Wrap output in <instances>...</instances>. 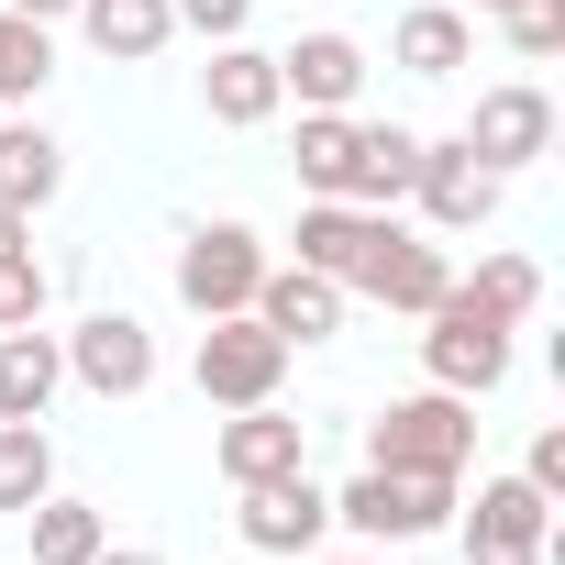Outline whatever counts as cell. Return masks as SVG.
Here are the masks:
<instances>
[{"label":"cell","instance_id":"obj_1","mask_svg":"<svg viewBox=\"0 0 565 565\" xmlns=\"http://www.w3.org/2000/svg\"><path fill=\"white\" fill-rule=\"evenodd\" d=\"M366 466H388V477H466L477 466V399H455V388L388 399L366 422Z\"/></svg>","mask_w":565,"mask_h":565},{"label":"cell","instance_id":"obj_2","mask_svg":"<svg viewBox=\"0 0 565 565\" xmlns=\"http://www.w3.org/2000/svg\"><path fill=\"white\" fill-rule=\"evenodd\" d=\"M189 377H200L211 411H255V399H277V377H289V344H277L255 311H222V322H200Z\"/></svg>","mask_w":565,"mask_h":565},{"label":"cell","instance_id":"obj_3","mask_svg":"<svg viewBox=\"0 0 565 565\" xmlns=\"http://www.w3.org/2000/svg\"><path fill=\"white\" fill-rule=\"evenodd\" d=\"M333 521L355 532V543H422V532H444L455 521V477H388V466H366L355 488H333Z\"/></svg>","mask_w":565,"mask_h":565},{"label":"cell","instance_id":"obj_4","mask_svg":"<svg viewBox=\"0 0 565 565\" xmlns=\"http://www.w3.org/2000/svg\"><path fill=\"white\" fill-rule=\"evenodd\" d=\"M344 289H366L377 311H411V322H422V311L455 289V266H444V244H422L399 211H377V233H366V255H355Z\"/></svg>","mask_w":565,"mask_h":565},{"label":"cell","instance_id":"obj_5","mask_svg":"<svg viewBox=\"0 0 565 565\" xmlns=\"http://www.w3.org/2000/svg\"><path fill=\"white\" fill-rule=\"evenodd\" d=\"M422 322H433V333H422V377H433V388H455V399H488V388L510 377V322L466 311L455 289H444Z\"/></svg>","mask_w":565,"mask_h":565},{"label":"cell","instance_id":"obj_6","mask_svg":"<svg viewBox=\"0 0 565 565\" xmlns=\"http://www.w3.org/2000/svg\"><path fill=\"white\" fill-rule=\"evenodd\" d=\"M499 167H477L466 156V134H422V156H411V200H422V222L433 233H477V222H499Z\"/></svg>","mask_w":565,"mask_h":565},{"label":"cell","instance_id":"obj_7","mask_svg":"<svg viewBox=\"0 0 565 565\" xmlns=\"http://www.w3.org/2000/svg\"><path fill=\"white\" fill-rule=\"evenodd\" d=\"M554 554V499L532 477H477L466 510V565H543Z\"/></svg>","mask_w":565,"mask_h":565},{"label":"cell","instance_id":"obj_8","mask_svg":"<svg viewBox=\"0 0 565 565\" xmlns=\"http://www.w3.org/2000/svg\"><path fill=\"white\" fill-rule=\"evenodd\" d=\"M255 277H266V244H255L244 222H200V233L178 244V300H189L200 322L255 311Z\"/></svg>","mask_w":565,"mask_h":565},{"label":"cell","instance_id":"obj_9","mask_svg":"<svg viewBox=\"0 0 565 565\" xmlns=\"http://www.w3.org/2000/svg\"><path fill=\"white\" fill-rule=\"evenodd\" d=\"M466 156H477V167H499V178H521L532 156H554V100H543L532 78L477 89V111H466Z\"/></svg>","mask_w":565,"mask_h":565},{"label":"cell","instance_id":"obj_10","mask_svg":"<svg viewBox=\"0 0 565 565\" xmlns=\"http://www.w3.org/2000/svg\"><path fill=\"white\" fill-rule=\"evenodd\" d=\"M67 377H78L89 399H145V388H156V333H145L134 311H89V322L67 333Z\"/></svg>","mask_w":565,"mask_h":565},{"label":"cell","instance_id":"obj_11","mask_svg":"<svg viewBox=\"0 0 565 565\" xmlns=\"http://www.w3.org/2000/svg\"><path fill=\"white\" fill-rule=\"evenodd\" d=\"M233 532H244L255 554H322V532H333V488H311V466H289V477L244 488Z\"/></svg>","mask_w":565,"mask_h":565},{"label":"cell","instance_id":"obj_12","mask_svg":"<svg viewBox=\"0 0 565 565\" xmlns=\"http://www.w3.org/2000/svg\"><path fill=\"white\" fill-rule=\"evenodd\" d=\"M211 466L233 477V488H266V477H289V466H311V433L277 411V399H255V411H233L222 433H211Z\"/></svg>","mask_w":565,"mask_h":565},{"label":"cell","instance_id":"obj_13","mask_svg":"<svg viewBox=\"0 0 565 565\" xmlns=\"http://www.w3.org/2000/svg\"><path fill=\"white\" fill-rule=\"evenodd\" d=\"M255 322L277 333V344H333L344 333V289H333V277H311V266H266L255 277Z\"/></svg>","mask_w":565,"mask_h":565},{"label":"cell","instance_id":"obj_14","mask_svg":"<svg viewBox=\"0 0 565 565\" xmlns=\"http://www.w3.org/2000/svg\"><path fill=\"white\" fill-rule=\"evenodd\" d=\"M200 100H211V122H233V134H255V122H277L289 111V89H277V56L266 45H211V67H200Z\"/></svg>","mask_w":565,"mask_h":565},{"label":"cell","instance_id":"obj_15","mask_svg":"<svg viewBox=\"0 0 565 565\" xmlns=\"http://www.w3.org/2000/svg\"><path fill=\"white\" fill-rule=\"evenodd\" d=\"M277 89H289L300 111H344L366 89V45L355 34H300V45H277Z\"/></svg>","mask_w":565,"mask_h":565},{"label":"cell","instance_id":"obj_16","mask_svg":"<svg viewBox=\"0 0 565 565\" xmlns=\"http://www.w3.org/2000/svg\"><path fill=\"white\" fill-rule=\"evenodd\" d=\"M388 56H399L411 78H466V67H477V23L455 12V0H411L399 34H388Z\"/></svg>","mask_w":565,"mask_h":565},{"label":"cell","instance_id":"obj_17","mask_svg":"<svg viewBox=\"0 0 565 565\" xmlns=\"http://www.w3.org/2000/svg\"><path fill=\"white\" fill-rule=\"evenodd\" d=\"M56 388H67V344L56 333H0V422H45L56 411Z\"/></svg>","mask_w":565,"mask_h":565},{"label":"cell","instance_id":"obj_18","mask_svg":"<svg viewBox=\"0 0 565 565\" xmlns=\"http://www.w3.org/2000/svg\"><path fill=\"white\" fill-rule=\"evenodd\" d=\"M411 156H422V134H411V122H355L344 200H355V211H399V200H411Z\"/></svg>","mask_w":565,"mask_h":565},{"label":"cell","instance_id":"obj_19","mask_svg":"<svg viewBox=\"0 0 565 565\" xmlns=\"http://www.w3.org/2000/svg\"><path fill=\"white\" fill-rule=\"evenodd\" d=\"M78 34H89L111 67H145V56H167V34H178V0H78Z\"/></svg>","mask_w":565,"mask_h":565},{"label":"cell","instance_id":"obj_20","mask_svg":"<svg viewBox=\"0 0 565 565\" xmlns=\"http://www.w3.org/2000/svg\"><path fill=\"white\" fill-rule=\"evenodd\" d=\"M67 189V145L45 122H0V211H45Z\"/></svg>","mask_w":565,"mask_h":565},{"label":"cell","instance_id":"obj_21","mask_svg":"<svg viewBox=\"0 0 565 565\" xmlns=\"http://www.w3.org/2000/svg\"><path fill=\"white\" fill-rule=\"evenodd\" d=\"M366 233H377V211H355V200H311V211H300V266L344 289L355 255H366Z\"/></svg>","mask_w":565,"mask_h":565},{"label":"cell","instance_id":"obj_22","mask_svg":"<svg viewBox=\"0 0 565 565\" xmlns=\"http://www.w3.org/2000/svg\"><path fill=\"white\" fill-rule=\"evenodd\" d=\"M455 300L521 333V322L543 311V266H532V255H477V277H455Z\"/></svg>","mask_w":565,"mask_h":565},{"label":"cell","instance_id":"obj_23","mask_svg":"<svg viewBox=\"0 0 565 565\" xmlns=\"http://www.w3.org/2000/svg\"><path fill=\"white\" fill-rule=\"evenodd\" d=\"M34 499H56V444H45V422H0V510H34Z\"/></svg>","mask_w":565,"mask_h":565},{"label":"cell","instance_id":"obj_24","mask_svg":"<svg viewBox=\"0 0 565 565\" xmlns=\"http://www.w3.org/2000/svg\"><path fill=\"white\" fill-rule=\"evenodd\" d=\"M344 167H355V111H300V189L344 200Z\"/></svg>","mask_w":565,"mask_h":565},{"label":"cell","instance_id":"obj_25","mask_svg":"<svg viewBox=\"0 0 565 565\" xmlns=\"http://www.w3.org/2000/svg\"><path fill=\"white\" fill-rule=\"evenodd\" d=\"M23 521H34V565H89V554H100V543H111V532H100V510H89V499H34V510H23Z\"/></svg>","mask_w":565,"mask_h":565},{"label":"cell","instance_id":"obj_26","mask_svg":"<svg viewBox=\"0 0 565 565\" xmlns=\"http://www.w3.org/2000/svg\"><path fill=\"white\" fill-rule=\"evenodd\" d=\"M45 78H56V23L0 12V100H34Z\"/></svg>","mask_w":565,"mask_h":565},{"label":"cell","instance_id":"obj_27","mask_svg":"<svg viewBox=\"0 0 565 565\" xmlns=\"http://www.w3.org/2000/svg\"><path fill=\"white\" fill-rule=\"evenodd\" d=\"M499 23H510V56H532V67L565 56V0H510Z\"/></svg>","mask_w":565,"mask_h":565},{"label":"cell","instance_id":"obj_28","mask_svg":"<svg viewBox=\"0 0 565 565\" xmlns=\"http://www.w3.org/2000/svg\"><path fill=\"white\" fill-rule=\"evenodd\" d=\"M23 322H45V266L34 255L0 266V333H23Z\"/></svg>","mask_w":565,"mask_h":565},{"label":"cell","instance_id":"obj_29","mask_svg":"<svg viewBox=\"0 0 565 565\" xmlns=\"http://www.w3.org/2000/svg\"><path fill=\"white\" fill-rule=\"evenodd\" d=\"M255 23V0H178V34H200V45H233Z\"/></svg>","mask_w":565,"mask_h":565},{"label":"cell","instance_id":"obj_30","mask_svg":"<svg viewBox=\"0 0 565 565\" xmlns=\"http://www.w3.org/2000/svg\"><path fill=\"white\" fill-rule=\"evenodd\" d=\"M521 477H532L543 499H565V422H543V433H532V455H521Z\"/></svg>","mask_w":565,"mask_h":565},{"label":"cell","instance_id":"obj_31","mask_svg":"<svg viewBox=\"0 0 565 565\" xmlns=\"http://www.w3.org/2000/svg\"><path fill=\"white\" fill-rule=\"evenodd\" d=\"M12 255H34V211H0V266Z\"/></svg>","mask_w":565,"mask_h":565},{"label":"cell","instance_id":"obj_32","mask_svg":"<svg viewBox=\"0 0 565 565\" xmlns=\"http://www.w3.org/2000/svg\"><path fill=\"white\" fill-rule=\"evenodd\" d=\"M0 12H23V23H67L78 0H0Z\"/></svg>","mask_w":565,"mask_h":565},{"label":"cell","instance_id":"obj_33","mask_svg":"<svg viewBox=\"0 0 565 565\" xmlns=\"http://www.w3.org/2000/svg\"><path fill=\"white\" fill-rule=\"evenodd\" d=\"M89 565H167V554H145V543H100Z\"/></svg>","mask_w":565,"mask_h":565},{"label":"cell","instance_id":"obj_34","mask_svg":"<svg viewBox=\"0 0 565 565\" xmlns=\"http://www.w3.org/2000/svg\"><path fill=\"white\" fill-rule=\"evenodd\" d=\"M311 565H388V554H377V543H366V554H311Z\"/></svg>","mask_w":565,"mask_h":565},{"label":"cell","instance_id":"obj_35","mask_svg":"<svg viewBox=\"0 0 565 565\" xmlns=\"http://www.w3.org/2000/svg\"><path fill=\"white\" fill-rule=\"evenodd\" d=\"M477 12H510V0H477Z\"/></svg>","mask_w":565,"mask_h":565}]
</instances>
